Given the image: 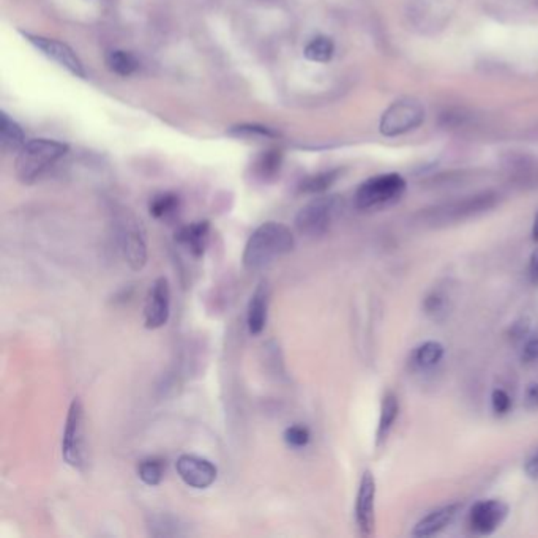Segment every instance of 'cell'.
Listing matches in <instances>:
<instances>
[{"label":"cell","instance_id":"6da1fadb","mask_svg":"<svg viewBox=\"0 0 538 538\" xmlns=\"http://www.w3.org/2000/svg\"><path fill=\"white\" fill-rule=\"evenodd\" d=\"M296 248V237L291 229L276 221H267L249 235L243 249V267L248 271H262Z\"/></svg>","mask_w":538,"mask_h":538},{"label":"cell","instance_id":"7a4b0ae2","mask_svg":"<svg viewBox=\"0 0 538 538\" xmlns=\"http://www.w3.org/2000/svg\"><path fill=\"white\" fill-rule=\"evenodd\" d=\"M68 146L53 139H32L19 150L16 176L23 183L37 182L54 164L67 155Z\"/></svg>","mask_w":538,"mask_h":538},{"label":"cell","instance_id":"3957f363","mask_svg":"<svg viewBox=\"0 0 538 538\" xmlns=\"http://www.w3.org/2000/svg\"><path fill=\"white\" fill-rule=\"evenodd\" d=\"M344 200L338 195L321 196L310 200L298 210L296 217V227L298 234L310 239L326 235L336 220L341 217Z\"/></svg>","mask_w":538,"mask_h":538},{"label":"cell","instance_id":"277c9868","mask_svg":"<svg viewBox=\"0 0 538 538\" xmlns=\"http://www.w3.org/2000/svg\"><path fill=\"white\" fill-rule=\"evenodd\" d=\"M84 404L79 398H73L68 407L65 429L62 436V458L70 468L84 472L89 464L87 434H85Z\"/></svg>","mask_w":538,"mask_h":538},{"label":"cell","instance_id":"5b68a950","mask_svg":"<svg viewBox=\"0 0 538 538\" xmlns=\"http://www.w3.org/2000/svg\"><path fill=\"white\" fill-rule=\"evenodd\" d=\"M116 231L120 253L124 256L125 262L130 265V269L134 271L144 269L149 254L146 231L144 227H142L141 221L136 218L133 213L124 212L117 217Z\"/></svg>","mask_w":538,"mask_h":538},{"label":"cell","instance_id":"8992f818","mask_svg":"<svg viewBox=\"0 0 538 538\" xmlns=\"http://www.w3.org/2000/svg\"><path fill=\"white\" fill-rule=\"evenodd\" d=\"M406 191V182L399 174H382L363 182L355 193V205L362 210L379 209L393 204Z\"/></svg>","mask_w":538,"mask_h":538},{"label":"cell","instance_id":"52a82bcc","mask_svg":"<svg viewBox=\"0 0 538 538\" xmlns=\"http://www.w3.org/2000/svg\"><path fill=\"white\" fill-rule=\"evenodd\" d=\"M425 119V109L414 99H401L393 103L381 119V133L385 136H398L420 127Z\"/></svg>","mask_w":538,"mask_h":538},{"label":"cell","instance_id":"ba28073f","mask_svg":"<svg viewBox=\"0 0 538 538\" xmlns=\"http://www.w3.org/2000/svg\"><path fill=\"white\" fill-rule=\"evenodd\" d=\"M176 469L185 485L195 490H207L218 478V469L207 458L185 453L177 458Z\"/></svg>","mask_w":538,"mask_h":538},{"label":"cell","instance_id":"9c48e42d","mask_svg":"<svg viewBox=\"0 0 538 538\" xmlns=\"http://www.w3.org/2000/svg\"><path fill=\"white\" fill-rule=\"evenodd\" d=\"M23 35L28 43H32V45L37 48L43 55H46L48 59L59 63L62 68H65L76 77H81V79L85 77V70H84L82 62L79 60L76 53L68 45H65V43L54 40V38L40 37V35L26 33V32H23Z\"/></svg>","mask_w":538,"mask_h":538},{"label":"cell","instance_id":"30bf717a","mask_svg":"<svg viewBox=\"0 0 538 538\" xmlns=\"http://www.w3.org/2000/svg\"><path fill=\"white\" fill-rule=\"evenodd\" d=\"M171 316V286L168 278H156L144 306V326L149 330L161 328L168 324Z\"/></svg>","mask_w":538,"mask_h":538},{"label":"cell","instance_id":"8fae6325","mask_svg":"<svg viewBox=\"0 0 538 538\" xmlns=\"http://www.w3.org/2000/svg\"><path fill=\"white\" fill-rule=\"evenodd\" d=\"M375 505L376 478L370 470H365L355 499V522L362 537H370L375 532Z\"/></svg>","mask_w":538,"mask_h":538},{"label":"cell","instance_id":"7c38bea8","mask_svg":"<svg viewBox=\"0 0 538 538\" xmlns=\"http://www.w3.org/2000/svg\"><path fill=\"white\" fill-rule=\"evenodd\" d=\"M508 513V508L497 499L480 500L472 507L469 515L470 527L478 535H491L502 526Z\"/></svg>","mask_w":538,"mask_h":538},{"label":"cell","instance_id":"4fadbf2b","mask_svg":"<svg viewBox=\"0 0 538 538\" xmlns=\"http://www.w3.org/2000/svg\"><path fill=\"white\" fill-rule=\"evenodd\" d=\"M269 305H270V284L267 279H261L256 289L249 297L247 308V326L249 335H261L269 321Z\"/></svg>","mask_w":538,"mask_h":538},{"label":"cell","instance_id":"5bb4252c","mask_svg":"<svg viewBox=\"0 0 538 538\" xmlns=\"http://www.w3.org/2000/svg\"><path fill=\"white\" fill-rule=\"evenodd\" d=\"M210 223L209 221H195V223L182 226L176 232V243L181 248L186 249L191 257L203 259L207 245H209Z\"/></svg>","mask_w":538,"mask_h":538},{"label":"cell","instance_id":"9a60e30c","mask_svg":"<svg viewBox=\"0 0 538 538\" xmlns=\"http://www.w3.org/2000/svg\"><path fill=\"white\" fill-rule=\"evenodd\" d=\"M496 203V198L490 193H485V195H478L469 199H463L460 203L450 204L443 209H437L434 218L431 221H451V220H461L466 217H472V215L485 212L490 209V207L494 205Z\"/></svg>","mask_w":538,"mask_h":538},{"label":"cell","instance_id":"2e32d148","mask_svg":"<svg viewBox=\"0 0 538 538\" xmlns=\"http://www.w3.org/2000/svg\"><path fill=\"white\" fill-rule=\"evenodd\" d=\"M458 512H460V504H448L437 508V510L428 513L425 518H421L417 524H415L412 535L419 538L437 535L453 522Z\"/></svg>","mask_w":538,"mask_h":538},{"label":"cell","instance_id":"e0dca14e","mask_svg":"<svg viewBox=\"0 0 538 538\" xmlns=\"http://www.w3.org/2000/svg\"><path fill=\"white\" fill-rule=\"evenodd\" d=\"M149 532L154 537H182L188 534L185 522L176 515L155 513L147 522Z\"/></svg>","mask_w":538,"mask_h":538},{"label":"cell","instance_id":"ac0fdd59","mask_svg":"<svg viewBox=\"0 0 538 538\" xmlns=\"http://www.w3.org/2000/svg\"><path fill=\"white\" fill-rule=\"evenodd\" d=\"M399 414V403L397 394L389 392L384 394L382 404H381V414H379V423H377V433H376V443L381 446L382 442L387 441L394 421L398 419Z\"/></svg>","mask_w":538,"mask_h":538},{"label":"cell","instance_id":"d6986e66","mask_svg":"<svg viewBox=\"0 0 538 538\" xmlns=\"http://www.w3.org/2000/svg\"><path fill=\"white\" fill-rule=\"evenodd\" d=\"M443 354H446V349L441 343L437 341H425L423 344L414 350L412 354V363L417 367L419 370H433L434 367L441 363L443 358Z\"/></svg>","mask_w":538,"mask_h":538},{"label":"cell","instance_id":"ffe728a7","mask_svg":"<svg viewBox=\"0 0 538 538\" xmlns=\"http://www.w3.org/2000/svg\"><path fill=\"white\" fill-rule=\"evenodd\" d=\"M0 142H2V149L6 152L21 150L26 144L23 128L6 116L5 112H2V117H0Z\"/></svg>","mask_w":538,"mask_h":538},{"label":"cell","instance_id":"44dd1931","mask_svg":"<svg viewBox=\"0 0 538 538\" xmlns=\"http://www.w3.org/2000/svg\"><path fill=\"white\" fill-rule=\"evenodd\" d=\"M181 205L178 196L174 193H161L152 198L149 204V212L155 220H169L174 217Z\"/></svg>","mask_w":538,"mask_h":538},{"label":"cell","instance_id":"7402d4cb","mask_svg":"<svg viewBox=\"0 0 538 538\" xmlns=\"http://www.w3.org/2000/svg\"><path fill=\"white\" fill-rule=\"evenodd\" d=\"M164 469H166V464L161 458L150 456L138 464V477L147 486H158L164 478Z\"/></svg>","mask_w":538,"mask_h":538},{"label":"cell","instance_id":"603a6c76","mask_svg":"<svg viewBox=\"0 0 538 538\" xmlns=\"http://www.w3.org/2000/svg\"><path fill=\"white\" fill-rule=\"evenodd\" d=\"M335 45L333 41L327 37H316L305 48V57L311 62L324 63L328 62L333 57Z\"/></svg>","mask_w":538,"mask_h":538},{"label":"cell","instance_id":"cb8c5ba5","mask_svg":"<svg viewBox=\"0 0 538 538\" xmlns=\"http://www.w3.org/2000/svg\"><path fill=\"white\" fill-rule=\"evenodd\" d=\"M107 67L119 76H130L138 68V60L127 51H112L107 55Z\"/></svg>","mask_w":538,"mask_h":538},{"label":"cell","instance_id":"d4e9b609","mask_svg":"<svg viewBox=\"0 0 538 538\" xmlns=\"http://www.w3.org/2000/svg\"><path fill=\"white\" fill-rule=\"evenodd\" d=\"M423 308H425L428 318H431L436 322H441L448 316V297L439 291H433L426 296Z\"/></svg>","mask_w":538,"mask_h":538},{"label":"cell","instance_id":"484cf974","mask_svg":"<svg viewBox=\"0 0 538 538\" xmlns=\"http://www.w3.org/2000/svg\"><path fill=\"white\" fill-rule=\"evenodd\" d=\"M338 176H340L338 171L321 172V174L311 176V177H308L306 181H303L302 185H300V190H302L303 193H311V195H316V193H324L336 182Z\"/></svg>","mask_w":538,"mask_h":538},{"label":"cell","instance_id":"4316f807","mask_svg":"<svg viewBox=\"0 0 538 538\" xmlns=\"http://www.w3.org/2000/svg\"><path fill=\"white\" fill-rule=\"evenodd\" d=\"M279 166H281V155L278 152H267L257 160L256 174L262 181H269V178H274L278 174Z\"/></svg>","mask_w":538,"mask_h":538},{"label":"cell","instance_id":"83f0119b","mask_svg":"<svg viewBox=\"0 0 538 538\" xmlns=\"http://www.w3.org/2000/svg\"><path fill=\"white\" fill-rule=\"evenodd\" d=\"M284 442L294 450H300L305 448L308 443L311 441V433L310 429L303 425H292L289 428H286V431L283 434Z\"/></svg>","mask_w":538,"mask_h":538},{"label":"cell","instance_id":"f1b7e54d","mask_svg":"<svg viewBox=\"0 0 538 538\" xmlns=\"http://www.w3.org/2000/svg\"><path fill=\"white\" fill-rule=\"evenodd\" d=\"M231 136H235V138H245V139H271L276 138V133L271 131L267 127H259V125H239L234 127L231 131H229Z\"/></svg>","mask_w":538,"mask_h":538},{"label":"cell","instance_id":"f546056e","mask_svg":"<svg viewBox=\"0 0 538 538\" xmlns=\"http://www.w3.org/2000/svg\"><path fill=\"white\" fill-rule=\"evenodd\" d=\"M491 407L496 415H505L510 412L512 398L505 390L496 389L491 394Z\"/></svg>","mask_w":538,"mask_h":538},{"label":"cell","instance_id":"4dcf8cb0","mask_svg":"<svg viewBox=\"0 0 538 538\" xmlns=\"http://www.w3.org/2000/svg\"><path fill=\"white\" fill-rule=\"evenodd\" d=\"M521 358H522V362H526V363L538 362V338L529 340L524 344V348H522V353H521Z\"/></svg>","mask_w":538,"mask_h":538},{"label":"cell","instance_id":"1f68e13d","mask_svg":"<svg viewBox=\"0 0 538 538\" xmlns=\"http://www.w3.org/2000/svg\"><path fill=\"white\" fill-rule=\"evenodd\" d=\"M524 404L530 411L538 409V382L530 384L524 393Z\"/></svg>","mask_w":538,"mask_h":538},{"label":"cell","instance_id":"d6a6232c","mask_svg":"<svg viewBox=\"0 0 538 538\" xmlns=\"http://www.w3.org/2000/svg\"><path fill=\"white\" fill-rule=\"evenodd\" d=\"M529 278L530 283L538 286V248H535L529 259Z\"/></svg>","mask_w":538,"mask_h":538},{"label":"cell","instance_id":"836d02e7","mask_svg":"<svg viewBox=\"0 0 538 538\" xmlns=\"http://www.w3.org/2000/svg\"><path fill=\"white\" fill-rule=\"evenodd\" d=\"M524 470L530 478L538 480V450L527 460V463L524 466Z\"/></svg>","mask_w":538,"mask_h":538},{"label":"cell","instance_id":"e575fe53","mask_svg":"<svg viewBox=\"0 0 538 538\" xmlns=\"http://www.w3.org/2000/svg\"><path fill=\"white\" fill-rule=\"evenodd\" d=\"M529 332V324L527 322H516V324H513L512 327V336L513 338H521V336L527 335Z\"/></svg>","mask_w":538,"mask_h":538},{"label":"cell","instance_id":"d590c367","mask_svg":"<svg viewBox=\"0 0 538 538\" xmlns=\"http://www.w3.org/2000/svg\"><path fill=\"white\" fill-rule=\"evenodd\" d=\"M532 239H534V242L538 243V212H537V215H535L534 225H532Z\"/></svg>","mask_w":538,"mask_h":538}]
</instances>
